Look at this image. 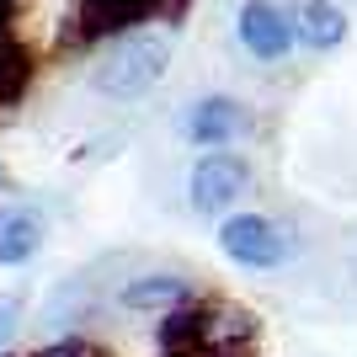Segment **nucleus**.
<instances>
[{"instance_id":"nucleus-1","label":"nucleus","mask_w":357,"mask_h":357,"mask_svg":"<svg viewBox=\"0 0 357 357\" xmlns=\"http://www.w3.org/2000/svg\"><path fill=\"white\" fill-rule=\"evenodd\" d=\"M165 64H171V38L134 27V32H118L102 48V59L91 64V86L102 96H112V102H139V96H149L160 86Z\"/></svg>"},{"instance_id":"nucleus-2","label":"nucleus","mask_w":357,"mask_h":357,"mask_svg":"<svg viewBox=\"0 0 357 357\" xmlns=\"http://www.w3.org/2000/svg\"><path fill=\"white\" fill-rule=\"evenodd\" d=\"M219 251H224V261H235V267H245V272H278L288 256H294V240H288V229L278 219L240 208V213H224Z\"/></svg>"},{"instance_id":"nucleus-3","label":"nucleus","mask_w":357,"mask_h":357,"mask_svg":"<svg viewBox=\"0 0 357 357\" xmlns=\"http://www.w3.org/2000/svg\"><path fill=\"white\" fill-rule=\"evenodd\" d=\"M251 192V160L235 149H208L197 155L192 176H187V197L197 213H235V203Z\"/></svg>"},{"instance_id":"nucleus-4","label":"nucleus","mask_w":357,"mask_h":357,"mask_svg":"<svg viewBox=\"0 0 357 357\" xmlns=\"http://www.w3.org/2000/svg\"><path fill=\"white\" fill-rule=\"evenodd\" d=\"M240 48L251 54V59H261V64H278V59H288L294 54V11H283L278 0H245L240 6Z\"/></svg>"},{"instance_id":"nucleus-5","label":"nucleus","mask_w":357,"mask_h":357,"mask_svg":"<svg viewBox=\"0 0 357 357\" xmlns=\"http://www.w3.org/2000/svg\"><path fill=\"white\" fill-rule=\"evenodd\" d=\"M192 298H197V283L181 272H139L118 288V304L128 314H155V320H165L171 310H187Z\"/></svg>"},{"instance_id":"nucleus-6","label":"nucleus","mask_w":357,"mask_h":357,"mask_svg":"<svg viewBox=\"0 0 357 357\" xmlns=\"http://www.w3.org/2000/svg\"><path fill=\"white\" fill-rule=\"evenodd\" d=\"M181 128H187V139H192L197 149H224L251 128V112H245L235 96H203V102L187 107Z\"/></svg>"},{"instance_id":"nucleus-7","label":"nucleus","mask_w":357,"mask_h":357,"mask_svg":"<svg viewBox=\"0 0 357 357\" xmlns=\"http://www.w3.org/2000/svg\"><path fill=\"white\" fill-rule=\"evenodd\" d=\"M48 224L38 208L27 203H0V267H27L32 256L43 251Z\"/></svg>"},{"instance_id":"nucleus-8","label":"nucleus","mask_w":357,"mask_h":357,"mask_svg":"<svg viewBox=\"0 0 357 357\" xmlns=\"http://www.w3.org/2000/svg\"><path fill=\"white\" fill-rule=\"evenodd\" d=\"M294 38L310 54H331L347 43V11L336 0H298L294 6Z\"/></svg>"},{"instance_id":"nucleus-9","label":"nucleus","mask_w":357,"mask_h":357,"mask_svg":"<svg viewBox=\"0 0 357 357\" xmlns=\"http://www.w3.org/2000/svg\"><path fill=\"white\" fill-rule=\"evenodd\" d=\"M27 357H107L96 342H86V336H59V342H43V347H32Z\"/></svg>"},{"instance_id":"nucleus-10","label":"nucleus","mask_w":357,"mask_h":357,"mask_svg":"<svg viewBox=\"0 0 357 357\" xmlns=\"http://www.w3.org/2000/svg\"><path fill=\"white\" fill-rule=\"evenodd\" d=\"M16 331H22V298H16V294H0V357H11Z\"/></svg>"},{"instance_id":"nucleus-11","label":"nucleus","mask_w":357,"mask_h":357,"mask_svg":"<svg viewBox=\"0 0 357 357\" xmlns=\"http://www.w3.org/2000/svg\"><path fill=\"white\" fill-rule=\"evenodd\" d=\"M171 357H251V352H171Z\"/></svg>"},{"instance_id":"nucleus-12","label":"nucleus","mask_w":357,"mask_h":357,"mask_svg":"<svg viewBox=\"0 0 357 357\" xmlns=\"http://www.w3.org/2000/svg\"><path fill=\"white\" fill-rule=\"evenodd\" d=\"M11 11H16V0H0V38H6V22H11Z\"/></svg>"}]
</instances>
